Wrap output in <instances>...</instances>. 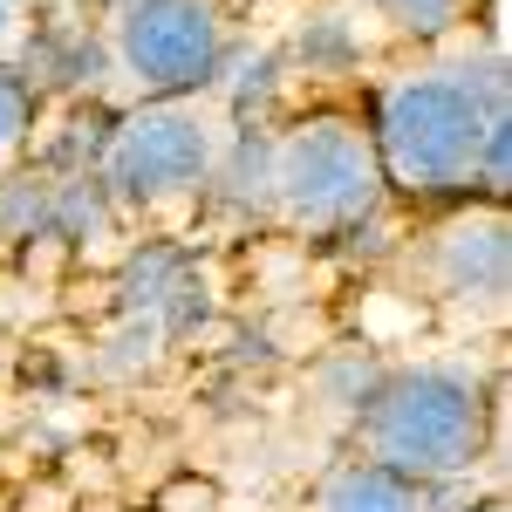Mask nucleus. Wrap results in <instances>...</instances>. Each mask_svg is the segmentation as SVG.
<instances>
[{
  "instance_id": "obj_1",
  "label": "nucleus",
  "mask_w": 512,
  "mask_h": 512,
  "mask_svg": "<svg viewBox=\"0 0 512 512\" xmlns=\"http://www.w3.org/2000/svg\"><path fill=\"white\" fill-rule=\"evenodd\" d=\"M506 55L478 48L465 62H437V69H410L376 89L369 110V144L383 164V185L403 198H458L478 192V158L492 144V130H506Z\"/></svg>"
},
{
  "instance_id": "obj_2",
  "label": "nucleus",
  "mask_w": 512,
  "mask_h": 512,
  "mask_svg": "<svg viewBox=\"0 0 512 512\" xmlns=\"http://www.w3.org/2000/svg\"><path fill=\"white\" fill-rule=\"evenodd\" d=\"M499 431V383L472 362H403L355 410V458H376L424 485H458L485 465Z\"/></svg>"
},
{
  "instance_id": "obj_3",
  "label": "nucleus",
  "mask_w": 512,
  "mask_h": 512,
  "mask_svg": "<svg viewBox=\"0 0 512 512\" xmlns=\"http://www.w3.org/2000/svg\"><path fill=\"white\" fill-rule=\"evenodd\" d=\"M383 164L369 123L355 117H301L267 144V219L308 239H349L383 212Z\"/></svg>"
},
{
  "instance_id": "obj_4",
  "label": "nucleus",
  "mask_w": 512,
  "mask_h": 512,
  "mask_svg": "<svg viewBox=\"0 0 512 512\" xmlns=\"http://www.w3.org/2000/svg\"><path fill=\"white\" fill-rule=\"evenodd\" d=\"M219 151H226V123L212 117L205 96L130 103L96 151V185L123 212H178L212 192Z\"/></svg>"
},
{
  "instance_id": "obj_5",
  "label": "nucleus",
  "mask_w": 512,
  "mask_h": 512,
  "mask_svg": "<svg viewBox=\"0 0 512 512\" xmlns=\"http://www.w3.org/2000/svg\"><path fill=\"white\" fill-rule=\"evenodd\" d=\"M110 69L130 82L137 103H178L205 96L226 76L233 21L219 0H123L103 35Z\"/></svg>"
},
{
  "instance_id": "obj_6",
  "label": "nucleus",
  "mask_w": 512,
  "mask_h": 512,
  "mask_svg": "<svg viewBox=\"0 0 512 512\" xmlns=\"http://www.w3.org/2000/svg\"><path fill=\"white\" fill-rule=\"evenodd\" d=\"M424 274H431L437 301L465 308V315H499L512 287V226L506 205H478L444 219L424 246Z\"/></svg>"
},
{
  "instance_id": "obj_7",
  "label": "nucleus",
  "mask_w": 512,
  "mask_h": 512,
  "mask_svg": "<svg viewBox=\"0 0 512 512\" xmlns=\"http://www.w3.org/2000/svg\"><path fill=\"white\" fill-rule=\"evenodd\" d=\"M308 512H451V485L403 478L376 458H342L315 478Z\"/></svg>"
},
{
  "instance_id": "obj_8",
  "label": "nucleus",
  "mask_w": 512,
  "mask_h": 512,
  "mask_svg": "<svg viewBox=\"0 0 512 512\" xmlns=\"http://www.w3.org/2000/svg\"><path fill=\"white\" fill-rule=\"evenodd\" d=\"M396 35H417V41H444L451 28H465L472 0H369Z\"/></svg>"
},
{
  "instance_id": "obj_9",
  "label": "nucleus",
  "mask_w": 512,
  "mask_h": 512,
  "mask_svg": "<svg viewBox=\"0 0 512 512\" xmlns=\"http://www.w3.org/2000/svg\"><path fill=\"white\" fill-rule=\"evenodd\" d=\"M35 110H41V89L14 62H0V164L14 158L21 144H28V130H35Z\"/></svg>"
},
{
  "instance_id": "obj_10",
  "label": "nucleus",
  "mask_w": 512,
  "mask_h": 512,
  "mask_svg": "<svg viewBox=\"0 0 512 512\" xmlns=\"http://www.w3.org/2000/svg\"><path fill=\"white\" fill-rule=\"evenodd\" d=\"M28 35V0H0V55Z\"/></svg>"
},
{
  "instance_id": "obj_11",
  "label": "nucleus",
  "mask_w": 512,
  "mask_h": 512,
  "mask_svg": "<svg viewBox=\"0 0 512 512\" xmlns=\"http://www.w3.org/2000/svg\"><path fill=\"white\" fill-rule=\"evenodd\" d=\"M465 512H506V506H499V499H485V506H465Z\"/></svg>"
}]
</instances>
